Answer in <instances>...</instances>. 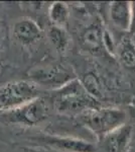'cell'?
<instances>
[{"label": "cell", "instance_id": "10", "mask_svg": "<svg viewBox=\"0 0 135 152\" xmlns=\"http://www.w3.org/2000/svg\"><path fill=\"white\" fill-rule=\"evenodd\" d=\"M119 61L130 70H135V41L132 37L124 36L116 46Z\"/></svg>", "mask_w": 135, "mask_h": 152}, {"label": "cell", "instance_id": "5", "mask_svg": "<svg viewBox=\"0 0 135 152\" xmlns=\"http://www.w3.org/2000/svg\"><path fill=\"white\" fill-rule=\"evenodd\" d=\"M31 81L48 89L58 90L70 81L76 79L75 74L70 68L62 64H48L33 68L29 71Z\"/></svg>", "mask_w": 135, "mask_h": 152}, {"label": "cell", "instance_id": "6", "mask_svg": "<svg viewBox=\"0 0 135 152\" xmlns=\"http://www.w3.org/2000/svg\"><path fill=\"white\" fill-rule=\"evenodd\" d=\"M58 151L64 152H95L96 147L92 143L79 138L56 135H46L32 138Z\"/></svg>", "mask_w": 135, "mask_h": 152}, {"label": "cell", "instance_id": "4", "mask_svg": "<svg viewBox=\"0 0 135 152\" xmlns=\"http://www.w3.org/2000/svg\"><path fill=\"white\" fill-rule=\"evenodd\" d=\"M51 114V104L43 97H38L33 102H28L15 110L1 113L0 117L7 123L32 127L48 120Z\"/></svg>", "mask_w": 135, "mask_h": 152}, {"label": "cell", "instance_id": "13", "mask_svg": "<svg viewBox=\"0 0 135 152\" xmlns=\"http://www.w3.org/2000/svg\"><path fill=\"white\" fill-rule=\"evenodd\" d=\"M103 33L104 31H102L101 26L95 23L91 24L83 33V43L89 49L96 50L103 45Z\"/></svg>", "mask_w": 135, "mask_h": 152}, {"label": "cell", "instance_id": "9", "mask_svg": "<svg viewBox=\"0 0 135 152\" xmlns=\"http://www.w3.org/2000/svg\"><path fill=\"white\" fill-rule=\"evenodd\" d=\"M111 21L121 31H129L131 24V2L113 1L109 6Z\"/></svg>", "mask_w": 135, "mask_h": 152}, {"label": "cell", "instance_id": "14", "mask_svg": "<svg viewBox=\"0 0 135 152\" xmlns=\"http://www.w3.org/2000/svg\"><path fill=\"white\" fill-rule=\"evenodd\" d=\"M129 33L135 35V2H131V24H130Z\"/></svg>", "mask_w": 135, "mask_h": 152}, {"label": "cell", "instance_id": "12", "mask_svg": "<svg viewBox=\"0 0 135 152\" xmlns=\"http://www.w3.org/2000/svg\"><path fill=\"white\" fill-rule=\"evenodd\" d=\"M48 37L53 48L60 53H65L70 46V37L64 28L51 26L48 31Z\"/></svg>", "mask_w": 135, "mask_h": 152}, {"label": "cell", "instance_id": "7", "mask_svg": "<svg viewBox=\"0 0 135 152\" xmlns=\"http://www.w3.org/2000/svg\"><path fill=\"white\" fill-rule=\"evenodd\" d=\"M133 128L125 124L102 138L101 146L104 152H127L131 142Z\"/></svg>", "mask_w": 135, "mask_h": 152}, {"label": "cell", "instance_id": "1", "mask_svg": "<svg viewBox=\"0 0 135 152\" xmlns=\"http://www.w3.org/2000/svg\"><path fill=\"white\" fill-rule=\"evenodd\" d=\"M80 122L98 140L126 124L127 114L117 107H95L79 115Z\"/></svg>", "mask_w": 135, "mask_h": 152}, {"label": "cell", "instance_id": "11", "mask_svg": "<svg viewBox=\"0 0 135 152\" xmlns=\"http://www.w3.org/2000/svg\"><path fill=\"white\" fill-rule=\"evenodd\" d=\"M70 18V9L67 3L62 1H56L51 3L48 8V18L51 26L65 28Z\"/></svg>", "mask_w": 135, "mask_h": 152}, {"label": "cell", "instance_id": "2", "mask_svg": "<svg viewBox=\"0 0 135 152\" xmlns=\"http://www.w3.org/2000/svg\"><path fill=\"white\" fill-rule=\"evenodd\" d=\"M55 91L56 100L53 105L64 114L77 113L80 115L87 110L99 107L95 97L86 90L83 83L77 78Z\"/></svg>", "mask_w": 135, "mask_h": 152}, {"label": "cell", "instance_id": "3", "mask_svg": "<svg viewBox=\"0 0 135 152\" xmlns=\"http://www.w3.org/2000/svg\"><path fill=\"white\" fill-rule=\"evenodd\" d=\"M40 89L31 80H14L0 86V114L15 110L38 99Z\"/></svg>", "mask_w": 135, "mask_h": 152}, {"label": "cell", "instance_id": "8", "mask_svg": "<svg viewBox=\"0 0 135 152\" xmlns=\"http://www.w3.org/2000/svg\"><path fill=\"white\" fill-rule=\"evenodd\" d=\"M12 35L21 45L30 46L40 40L43 37V31L35 20L29 18H22L13 24Z\"/></svg>", "mask_w": 135, "mask_h": 152}]
</instances>
